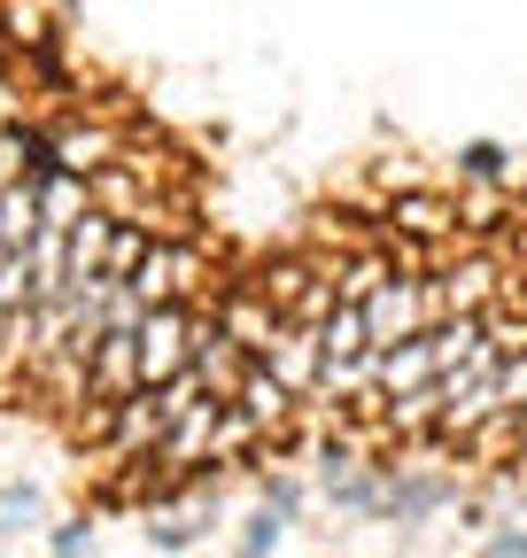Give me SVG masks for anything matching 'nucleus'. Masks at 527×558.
I'll return each mask as SVG.
<instances>
[{
  "label": "nucleus",
  "instance_id": "f257e3e1",
  "mask_svg": "<svg viewBox=\"0 0 527 558\" xmlns=\"http://www.w3.org/2000/svg\"><path fill=\"white\" fill-rule=\"evenodd\" d=\"M203 279H210V256L194 248V241H179V233H163V241L140 256V271H132L124 288L156 311V303H203Z\"/></svg>",
  "mask_w": 527,
  "mask_h": 558
},
{
  "label": "nucleus",
  "instance_id": "f03ea898",
  "mask_svg": "<svg viewBox=\"0 0 527 558\" xmlns=\"http://www.w3.org/2000/svg\"><path fill=\"white\" fill-rule=\"evenodd\" d=\"M365 326H372V349H388V341H412V333H427V326H434L427 279H419V271H388L380 288L365 295Z\"/></svg>",
  "mask_w": 527,
  "mask_h": 558
},
{
  "label": "nucleus",
  "instance_id": "7ed1b4c3",
  "mask_svg": "<svg viewBox=\"0 0 527 558\" xmlns=\"http://www.w3.org/2000/svg\"><path fill=\"white\" fill-rule=\"evenodd\" d=\"M380 226L412 233V241H457V233H466V202L442 194V186H412L404 179V186L380 202Z\"/></svg>",
  "mask_w": 527,
  "mask_h": 558
},
{
  "label": "nucleus",
  "instance_id": "20e7f679",
  "mask_svg": "<svg viewBox=\"0 0 527 558\" xmlns=\"http://www.w3.org/2000/svg\"><path fill=\"white\" fill-rule=\"evenodd\" d=\"M434 512H457V481L388 465V481H380V512H372V520H388V527H427Z\"/></svg>",
  "mask_w": 527,
  "mask_h": 558
},
{
  "label": "nucleus",
  "instance_id": "39448f33",
  "mask_svg": "<svg viewBox=\"0 0 527 558\" xmlns=\"http://www.w3.org/2000/svg\"><path fill=\"white\" fill-rule=\"evenodd\" d=\"M132 388H140V326H109L86 357V403H109Z\"/></svg>",
  "mask_w": 527,
  "mask_h": 558
},
{
  "label": "nucleus",
  "instance_id": "423d86ee",
  "mask_svg": "<svg viewBox=\"0 0 527 558\" xmlns=\"http://www.w3.org/2000/svg\"><path fill=\"white\" fill-rule=\"evenodd\" d=\"M427 380H442V349H434V333H412V341L372 349V388H380V403H388V396H412V388H427Z\"/></svg>",
  "mask_w": 527,
  "mask_h": 558
},
{
  "label": "nucleus",
  "instance_id": "0eeeda50",
  "mask_svg": "<svg viewBox=\"0 0 527 558\" xmlns=\"http://www.w3.org/2000/svg\"><path fill=\"white\" fill-rule=\"evenodd\" d=\"M248 365H256V357H248V349H241V341L225 333V318H218V311L203 303V318H194V373H203V380H210L218 396H233Z\"/></svg>",
  "mask_w": 527,
  "mask_h": 558
},
{
  "label": "nucleus",
  "instance_id": "6e6552de",
  "mask_svg": "<svg viewBox=\"0 0 527 558\" xmlns=\"http://www.w3.org/2000/svg\"><path fill=\"white\" fill-rule=\"evenodd\" d=\"M109 156H124L117 124H101V117H94V124H86V117H54V163H62V171H86V179H94Z\"/></svg>",
  "mask_w": 527,
  "mask_h": 558
},
{
  "label": "nucleus",
  "instance_id": "1a4fd4ad",
  "mask_svg": "<svg viewBox=\"0 0 527 558\" xmlns=\"http://www.w3.org/2000/svg\"><path fill=\"white\" fill-rule=\"evenodd\" d=\"M218 418H225V396H203V403H186L179 411V427H171V442H163V458L171 465H218Z\"/></svg>",
  "mask_w": 527,
  "mask_h": 558
},
{
  "label": "nucleus",
  "instance_id": "9d476101",
  "mask_svg": "<svg viewBox=\"0 0 527 558\" xmlns=\"http://www.w3.org/2000/svg\"><path fill=\"white\" fill-rule=\"evenodd\" d=\"M210 527H218V512H203V505H194V512H156V520L140 527V543L179 558V550H203V543H210Z\"/></svg>",
  "mask_w": 527,
  "mask_h": 558
},
{
  "label": "nucleus",
  "instance_id": "9b49d317",
  "mask_svg": "<svg viewBox=\"0 0 527 558\" xmlns=\"http://www.w3.org/2000/svg\"><path fill=\"white\" fill-rule=\"evenodd\" d=\"M457 179H466V186H512L519 179V156L504 148V140H466V148H457Z\"/></svg>",
  "mask_w": 527,
  "mask_h": 558
},
{
  "label": "nucleus",
  "instance_id": "f8f14e48",
  "mask_svg": "<svg viewBox=\"0 0 527 558\" xmlns=\"http://www.w3.org/2000/svg\"><path fill=\"white\" fill-rule=\"evenodd\" d=\"M39 209H47V226H78L94 209V179L86 171H47L39 179Z\"/></svg>",
  "mask_w": 527,
  "mask_h": 558
},
{
  "label": "nucleus",
  "instance_id": "ddd939ff",
  "mask_svg": "<svg viewBox=\"0 0 527 558\" xmlns=\"http://www.w3.org/2000/svg\"><path fill=\"white\" fill-rule=\"evenodd\" d=\"M39 226H47L39 186H32V179H24V186H0V241L24 248V241H39Z\"/></svg>",
  "mask_w": 527,
  "mask_h": 558
},
{
  "label": "nucleus",
  "instance_id": "4468645a",
  "mask_svg": "<svg viewBox=\"0 0 527 558\" xmlns=\"http://www.w3.org/2000/svg\"><path fill=\"white\" fill-rule=\"evenodd\" d=\"M287 543V512H272V505H256L241 527H233V550H248V558H264V550H280Z\"/></svg>",
  "mask_w": 527,
  "mask_h": 558
},
{
  "label": "nucleus",
  "instance_id": "2eb2a0df",
  "mask_svg": "<svg viewBox=\"0 0 527 558\" xmlns=\"http://www.w3.org/2000/svg\"><path fill=\"white\" fill-rule=\"evenodd\" d=\"M47 512V497H39V481H9L0 488V535H16L24 520H39Z\"/></svg>",
  "mask_w": 527,
  "mask_h": 558
},
{
  "label": "nucleus",
  "instance_id": "dca6fc26",
  "mask_svg": "<svg viewBox=\"0 0 527 558\" xmlns=\"http://www.w3.org/2000/svg\"><path fill=\"white\" fill-rule=\"evenodd\" d=\"M47 550H54V558H78V550H94V512L54 520V527H47Z\"/></svg>",
  "mask_w": 527,
  "mask_h": 558
},
{
  "label": "nucleus",
  "instance_id": "f3484780",
  "mask_svg": "<svg viewBox=\"0 0 527 558\" xmlns=\"http://www.w3.org/2000/svg\"><path fill=\"white\" fill-rule=\"evenodd\" d=\"M256 505H272V512L295 520V512H303V481H295V473H264V481H256Z\"/></svg>",
  "mask_w": 527,
  "mask_h": 558
},
{
  "label": "nucleus",
  "instance_id": "a211bd4d",
  "mask_svg": "<svg viewBox=\"0 0 527 558\" xmlns=\"http://www.w3.org/2000/svg\"><path fill=\"white\" fill-rule=\"evenodd\" d=\"M481 550H489V558H527V527H489Z\"/></svg>",
  "mask_w": 527,
  "mask_h": 558
},
{
  "label": "nucleus",
  "instance_id": "6ab92c4d",
  "mask_svg": "<svg viewBox=\"0 0 527 558\" xmlns=\"http://www.w3.org/2000/svg\"><path fill=\"white\" fill-rule=\"evenodd\" d=\"M457 527H489V497H457Z\"/></svg>",
  "mask_w": 527,
  "mask_h": 558
},
{
  "label": "nucleus",
  "instance_id": "aec40b11",
  "mask_svg": "<svg viewBox=\"0 0 527 558\" xmlns=\"http://www.w3.org/2000/svg\"><path fill=\"white\" fill-rule=\"evenodd\" d=\"M504 465H512V473H519V488H527V411H519V450H512Z\"/></svg>",
  "mask_w": 527,
  "mask_h": 558
},
{
  "label": "nucleus",
  "instance_id": "412c9836",
  "mask_svg": "<svg viewBox=\"0 0 527 558\" xmlns=\"http://www.w3.org/2000/svg\"><path fill=\"white\" fill-rule=\"evenodd\" d=\"M62 9H78V0H62Z\"/></svg>",
  "mask_w": 527,
  "mask_h": 558
}]
</instances>
